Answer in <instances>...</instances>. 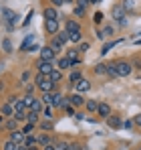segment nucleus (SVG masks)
<instances>
[{
  "instance_id": "obj_53",
  "label": "nucleus",
  "mask_w": 141,
  "mask_h": 150,
  "mask_svg": "<svg viewBox=\"0 0 141 150\" xmlns=\"http://www.w3.org/2000/svg\"><path fill=\"white\" fill-rule=\"evenodd\" d=\"M16 150H28V148H26L24 144H18V146H16Z\"/></svg>"
},
{
  "instance_id": "obj_5",
  "label": "nucleus",
  "mask_w": 141,
  "mask_h": 150,
  "mask_svg": "<svg viewBox=\"0 0 141 150\" xmlns=\"http://www.w3.org/2000/svg\"><path fill=\"white\" fill-rule=\"evenodd\" d=\"M2 14H4V18L8 21V28H12V26L18 23V14H16V12H12L10 8H4V10H2Z\"/></svg>"
},
{
  "instance_id": "obj_20",
  "label": "nucleus",
  "mask_w": 141,
  "mask_h": 150,
  "mask_svg": "<svg viewBox=\"0 0 141 150\" xmlns=\"http://www.w3.org/2000/svg\"><path fill=\"white\" fill-rule=\"evenodd\" d=\"M48 47L54 51V53H59V51L63 49V43H61V41H59L57 37H52V41H50V45H48Z\"/></svg>"
},
{
  "instance_id": "obj_33",
  "label": "nucleus",
  "mask_w": 141,
  "mask_h": 150,
  "mask_svg": "<svg viewBox=\"0 0 141 150\" xmlns=\"http://www.w3.org/2000/svg\"><path fill=\"white\" fill-rule=\"evenodd\" d=\"M69 35H70V41H73V43H81V41H83L81 30H77V33H69Z\"/></svg>"
},
{
  "instance_id": "obj_36",
  "label": "nucleus",
  "mask_w": 141,
  "mask_h": 150,
  "mask_svg": "<svg viewBox=\"0 0 141 150\" xmlns=\"http://www.w3.org/2000/svg\"><path fill=\"white\" fill-rule=\"evenodd\" d=\"M22 101H24V105H26V108L30 110V105L34 103V98H32V96H24V98H22Z\"/></svg>"
},
{
  "instance_id": "obj_17",
  "label": "nucleus",
  "mask_w": 141,
  "mask_h": 150,
  "mask_svg": "<svg viewBox=\"0 0 141 150\" xmlns=\"http://www.w3.org/2000/svg\"><path fill=\"white\" fill-rule=\"evenodd\" d=\"M61 103H63V96H61V93H57V91H52V100H50V108L59 110V108H61Z\"/></svg>"
},
{
  "instance_id": "obj_48",
  "label": "nucleus",
  "mask_w": 141,
  "mask_h": 150,
  "mask_svg": "<svg viewBox=\"0 0 141 150\" xmlns=\"http://www.w3.org/2000/svg\"><path fill=\"white\" fill-rule=\"evenodd\" d=\"M65 112H67V114H69V116H75V108H73V105H69V108H67V110H65Z\"/></svg>"
},
{
  "instance_id": "obj_25",
  "label": "nucleus",
  "mask_w": 141,
  "mask_h": 150,
  "mask_svg": "<svg viewBox=\"0 0 141 150\" xmlns=\"http://www.w3.org/2000/svg\"><path fill=\"white\" fill-rule=\"evenodd\" d=\"M85 105H87V112H97L99 101H97V100H87V101H85Z\"/></svg>"
},
{
  "instance_id": "obj_22",
  "label": "nucleus",
  "mask_w": 141,
  "mask_h": 150,
  "mask_svg": "<svg viewBox=\"0 0 141 150\" xmlns=\"http://www.w3.org/2000/svg\"><path fill=\"white\" fill-rule=\"evenodd\" d=\"M73 65H70V59L69 57H63V59H59V69L63 71V69H70Z\"/></svg>"
},
{
  "instance_id": "obj_49",
  "label": "nucleus",
  "mask_w": 141,
  "mask_h": 150,
  "mask_svg": "<svg viewBox=\"0 0 141 150\" xmlns=\"http://www.w3.org/2000/svg\"><path fill=\"white\" fill-rule=\"evenodd\" d=\"M50 2H52L54 6H63V4H65V0H50Z\"/></svg>"
},
{
  "instance_id": "obj_42",
  "label": "nucleus",
  "mask_w": 141,
  "mask_h": 150,
  "mask_svg": "<svg viewBox=\"0 0 141 150\" xmlns=\"http://www.w3.org/2000/svg\"><path fill=\"white\" fill-rule=\"evenodd\" d=\"M14 120L16 122H22V120H26V114L24 112H14Z\"/></svg>"
},
{
  "instance_id": "obj_28",
  "label": "nucleus",
  "mask_w": 141,
  "mask_h": 150,
  "mask_svg": "<svg viewBox=\"0 0 141 150\" xmlns=\"http://www.w3.org/2000/svg\"><path fill=\"white\" fill-rule=\"evenodd\" d=\"M95 73L97 75H107V65H105V63H97V65H95Z\"/></svg>"
},
{
  "instance_id": "obj_6",
  "label": "nucleus",
  "mask_w": 141,
  "mask_h": 150,
  "mask_svg": "<svg viewBox=\"0 0 141 150\" xmlns=\"http://www.w3.org/2000/svg\"><path fill=\"white\" fill-rule=\"evenodd\" d=\"M54 57H57V53L50 49L48 45L40 49V61H50V63H54Z\"/></svg>"
},
{
  "instance_id": "obj_37",
  "label": "nucleus",
  "mask_w": 141,
  "mask_h": 150,
  "mask_svg": "<svg viewBox=\"0 0 141 150\" xmlns=\"http://www.w3.org/2000/svg\"><path fill=\"white\" fill-rule=\"evenodd\" d=\"M67 57H69L70 61H73V59H79V49H70V51H67Z\"/></svg>"
},
{
  "instance_id": "obj_2",
  "label": "nucleus",
  "mask_w": 141,
  "mask_h": 150,
  "mask_svg": "<svg viewBox=\"0 0 141 150\" xmlns=\"http://www.w3.org/2000/svg\"><path fill=\"white\" fill-rule=\"evenodd\" d=\"M133 71V65L127 61H117V77H127Z\"/></svg>"
},
{
  "instance_id": "obj_47",
  "label": "nucleus",
  "mask_w": 141,
  "mask_h": 150,
  "mask_svg": "<svg viewBox=\"0 0 141 150\" xmlns=\"http://www.w3.org/2000/svg\"><path fill=\"white\" fill-rule=\"evenodd\" d=\"M45 116H47L48 120H52V108H47L45 110Z\"/></svg>"
},
{
  "instance_id": "obj_35",
  "label": "nucleus",
  "mask_w": 141,
  "mask_h": 150,
  "mask_svg": "<svg viewBox=\"0 0 141 150\" xmlns=\"http://www.w3.org/2000/svg\"><path fill=\"white\" fill-rule=\"evenodd\" d=\"M16 124H18V122H16L14 118H12V120H6V130H10V132H14V130H16Z\"/></svg>"
},
{
  "instance_id": "obj_24",
  "label": "nucleus",
  "mask_w": 141,
  "mask_h": 150,
  "mask_svg": "<svg viewBox=\"0 0 141 150\" xmlns=\"http://www.w3.org/2000/svg\"><path fill=\"white\" fill-rule=\"evenodd\" d=\"M38 128H40V130H47V132H50V130L54 128V124H52V120H43V122H38Z\"/></svg>"
},
{
  "instance_id": "obj_32",
  "label": "nucleus",
  "mask_w": 141,
  "mask_h": 150,
  "mask_svg": "<svg viewBox=\"0 0 141 150\" xmlns=\"http://www.w3.org/2000/svg\"><path fill=\"white\" fill-rule=\"evenodd\" d=\"M52 146H54V150H69V142H63V140H59V142H54Z\"/></svg>"
},
{
  "instance_id": "obj_16",
  "label": "nucleus",
  "mask_w": 141,
  "mask_h": 150,
  "mask_svg": "<svg viewBox=\"0 0 141 150\" xmlns=\"http://www.w3.org/2000/svg\"><path fill=\"white\" fill-rule=\"evenodd\" d=\"M0 116H2V118H10V116H14V108H12L10 103H4V105L0 108Z\"/></svg>"
},
{
  "instance_id": "obj_27",
  "label": "nucleus",
  "mask_w": 141,
  "mask_h": 150,
  "mask_svg": "<svg viewBox=\"0 0 141 150\" xmlns=\"http://www.w3.org/2000/svg\"><path fill=\"white\" fill-rule=\"evenodd\" d=\"M119 43H121V39H119V41H111V43H107V45H103V49H101V55H105V53H109V51L113 49L115 45H119Z\"/></svg>"
},
{
  "instance_id": "obj_23",
  "label": "nucleus",
  "mask_w": 141,
  "mask_h": 150,
  "mask_svg": "<svg viewBox=\"0 0 141 150\" xmlns=\"http://www.w3.org/2000/svg\"><path fill=\"white\" fill-rule=\"evenodd\" d=\"M48 77H50V81H52V83H59V81L63 79V71H61V69H54Z\"/></svg>"
},
{
  "instance_id": "obj_30",
  "label": "nucleus",
  "mask_w": 141,
  "mask_h": 150,
  "mask_svg": "<svg viewBox=\"0 0 141 150\" xmlns=\"http://www.w3.org/2000/svg\"><path fill=\"white\" fill-rule=\"evenodd\" d=\"M30 112H36V114H40V112H43V101H40V100H34V103L30 105Z\"/></svg>"
},
{
  "instance_id": "obj_9",
  "label": "nucleus",
  "mask_w": 141,
  "mask_h": 150,
  "mask_svg": "<svg viewBox=\"0 0 141 150\" xmlns=\"http://www.w3.org/2000/svg\"><path fill=\"white\" fill-rule=\"evenodd\" d=\"M97 114H99L101 118H109V116H111V105H109L107 101H101L99 108H97Z\"/></svg>"
},
{
  "instance_id": "obj_40",
  "label": "nucleus",
  "mask_w": 141,
  "mask_h": 150,
  "mask_svg": "<svg viewBox=\"0 0 141 150\" xmlns=\"http://www.w3.org/2000/svg\"><path fill=\"white\" fill-rule=\"evenodd\" d=\"M16 146H18V144H14L12 140H6V142H4V150H16Z\"/></svg>"
},
{
  "instance_id": "obj_38",
  "label": "nucleus",
  "mask_w": 141,
  "mask_h": 150,
  "mask_svg": "<svg viewBox=\"0 0 141 150\" xmlns=\"http://www.w3.org/2000/svg\"><path fill=\"white\" fill-rule=\"evenodd\" d=\"M93 21L97 23V25H101V23H103V12H101V10H97V12L93 14Z\"/></svg>"
},
{
  "instance_id": "obj_11",
  "label": "nucleus",
  "mask_w": 141,
  "mask_h": 150,
  "mask_svg": "<svg viewBox=\"0 0 141 150\" xmlns=\"http://www.w3.org/2000/svg\"><path fill=\"white\" fill-rule=\"evenodd\" d=\"M45 28H47L48 35L57 37V33H59V21H45Z\"/></svg>"
},
{
  "instance_id": "obj_51",
  "label": "nucleus",
  "mask_w": 141,
  "mask_h": 150,
  "mask_svg": "<svg viewBox=\"0 0 141 150\" xmlns=\"http://www.w3.org/2000/svg\"><path fill=\"white\" fill-rule=\"evenodd\" d=\"M123 126H125V128H131V126H133V120H127V122H123Z\"/></svg>"
},
{
  "instance_id": "obj_44",
  "label": "nucleus",
  "mask_w": 141,
  "mask_h": 150,
  "mask_svg": "<svg viewBox=\"0 0 141 150\" xmlns=\"http://www.w3.org/2000/svg\"><path fill=\"white\" fill-rule=\"evenodd\" d=\"M34 126H36V124H26V126H24V128H22V134H30Z\"/></svg>"
},
{
  "instance_id": "obj_39",
  "label": "nucleus",
  "mask_w": 141,
  "mask_h": 150,
  "mask_svg": "<svg viewBox=\"0 0 141 150\" xmlns=\"http://www.w3.org/2000/svg\"><path fill=\"white\" fill-rule=\"evenodd\" d=\"M2 49L6 51V53H10V51H12V43H10L8 39H4V41H2Z\"/></svg>"
},
{
  "instance_id": "obj_18",
  "label": "nucleus",
  "mask_w": 141,
  "mask_h": 150,
  "mask_svg": "<svg viewBox=\"0 0 141 150\" xmlns=\"http://www.w3.org/2000/svg\"><path fill=\"white\" fill-rule=\"evenodd\" d=\"M36 138H38V144H40V146H48V144H52V138L47 136V134H36Z\"/></svg>"
},
{
  "instance_id": "obj_41",
  "label": "nucleus",
  "mask_w": 141,
  "mask_h": 150,
  "mask_svg": "<svg viewBox=\"0 0 141 150\" xmlns=\"http://www.w3.org/2000/svg\"><path fill=\"white\" fill-rule=\"evenodd\" d=\"M101 33H103V39H107V37H111V35H113V26H105Z\"/></svg>"
},
{
  "instance_id": "obj_31",
  "label": "nucleus",
  "mask_w": 141,
  "mask_h": 150,
  "mask_svg": "<svg viewBox=\"0 0 141 150\" xmlns=\"http://www.w3.org/2000/svg\"><path fill=\"white\" fill-rule=\"evenodd\" d=\"M12 108H14V112H26V105H24V101H22V100H16Z\"/></svg>"
},
{
  "instance_id": "obj_43",
  "label": "nucleus",
  "mask_w": 141,
  "mask_h": 150,
  "mask_svg": "<svg viewBox=\"0 0 141 150\" xmlns=\"http://www.w3.org/2000/svg\"><path fill=\"white\" fill-rule=\"evenodd\" d=\"M75 14H77L79 18H83V16H85V8H81V6H75Z\"/></svg>"
},
{
  "instance_id": "obj_29",
  "label": "nucleus",
  "mask_w": 141,
  "mask_h": 150,
  "mask_svg": "<svg viewBox=\"0 0 141 150\" xmlns=\"http://www.w3.org/2000/svg\"><path fill=\"white\" fill-rule=\"evenodd\" d=\"M38 116H40V114H36V112H30V114L26 116L28 124H38V122H40V120H38Z\"/></svg>"
},
{
  "instance_id": "obj_34",
  "label": "nucleus",
  "mask_w": 141,
  "mask_h": 150,
  "mask_svg": "<svg viewBox=\"0 0 141 150\" xmlns=\"http://www.w3.org/2000/svg\"><path fill=\"white\" fill-rule=\"evenodd\" d=\"M32 41H34V35H28V37L24 39V43H22V47H20V49H22V51H26L28 47H30V43H32Z\"/></svg>"
},
{
  "instance_id": "obj_55",
  "label": "nucleus",
  "mask_w": 141,
  "mask_h": 150,
  "mask_svg": "<svg viewBox=\"0 0 141 150\" xmlns=\"http://www.w3.org/2000/svg\"><path fill=\"white\" fill-rule=\"evenodd\" d=\"M97 2H99V0H89V4H97Z\"/></svg>"
},
{
  "instance_id": "obj_46",
  "label": "nucleus",
  "mask_w": 141,
  "mask_h": 150,
  "mask_svg": "<svg viewBox=\"0 0 141 150\" xmlns=\"http://www.w3.org/2000/svg\"><path fill=\"white\" fill-rule=\"evenodd\" d=\"M91 49V45H89V43H81V47H79V53H81V51H89Z\"/></svg>"
},
{
  "instance_id": "obj_21",
  "label": "nucleus",
  "mask_w": 141,
  "mask_h": 150,
  "mask_svg": "<svg viewBox=\"0 0 141 150\" xmlns=\"http://www.w3.org/2000/svg\"><path fill=\"white\" fill-rule=\"evenodd\" d=\"M65 30H69V33H77V30H81V26L77 21H67V28Z\"/></svg>"
},
{
  "instance_id": "obj_7",
  "label": "nucleus",
  "mask_w": 141,
  "mask_h": 150,
  "mask_svg": "<svg viewBox=\"0 0 141 150\" xmlns=\"http://www.w3.org/2000/svg\"><path fill=\"white\" fill-rule=\"evenodd\" d=\"M105 120H107V126H109V128H113V130H119V128L123 126V120H121L119 116H115V114H111V116H109V118H105Z\"/></svg>"
},
{
  "instance_id": "obj_45",
  "label": "nucleus",
  "mask_w": 141,
  "mask_h": 150,
  "mask_svg": "<svg viewBox=\"0 0 141 150\" xmlns=\"http://www.w3.org/2000/svg\"><path fill=\"white\" fill-rule=\"evenodd\" d=\"M77 6H81V8H85V10H87V6H89V0H77Z\"/></svg>"
},
{
  "instance_id": "obj_14",
  "label": "nucleus",
  "mask_w": 141,
  "mask_h": 150,
  "mask_svg": "<svg viewBox=\"0 0 141 150\" xmlns=\"http://www.w3.org/2000/svg\"><path fill=\"white\" fill-rule=\"evenodd\" d=\"M69 100H70V105H73V108H83V105H85V100H83V96H81V93L70 96Z\"/></svg>"
},
{
  "instance_id": "obj_54",
  "label": "nucleus",
  "mask_w": 141,
  "mask_h": 150,
  "mask_svg": "<svg viewBox=\"0 0 141 150\" xmlns=\"http://www.w3.org/2000/svg\"><path fill=\"white\" fill-rule=\"evenodd\" d=\"M28 150H38V146H26Z\"/></svg>"
},
{
  "instance_id": "obj_52",
  "label": "nucleus",
  "mask_w": 141,
  "mask_h": 150,
  "mask_svg": "<svg viewBox=\"0 0 141 150\" xmlns=\"http://www.w3.org/2000/svg\"><path fill=\"white\" fill-rule=\"evenodd\" d=\"M43 150H54V146H52V144H48V146H43Z\"/></svg>"
},
{
  "instance_id": "obj_19",
  "label": "nucleus",
  "mask_w": 141,
  "mask_h": 150,
  "mask_svg": "<svg viewBox=\"0 0 141 150\" xmlns=\"http://www.w3.org/2000/svg\"><path fill=\"white\" fill-rule=\"evenodd\" d=\"M57 39L65 45V43H69L70 41V35H69V30H61V33H57Z\"/></svg>"
},
{
  "instance_id": "obj_57",
  "label": "nucleus",
  "mask_w": 141,
  "mask_h": 150,
  "mask_svg": "<svg viewBox=\"0 0 141 150\" xmlns=\"http://www.w3.org/2000/svg\"><path fill=\"white\" fill-rule=\"evenodd\" d=\"M0 122H2V116H0Z\"/></svg>"
},
{
  "instance_id": "obj_58",
  "label": "nucleus",
  "mask_w": 141,
  "mask_h": 150,
  "mask_svg": "<svg viewBox=\"0 0 141 150\" xmlns=\"http://www.w3.org/2000/svg\"><path fill=\"white\" fill-rule=\"evenodd\" d=\"M137 150H141V146H139V148H137Z\"/></svg>"
},
{
  "instance_id": "obj_12",
  "label": "nucleus",
  "mask_w": 141,
  "mask_h": 150,
  "mask_svg": "<svg viewBox=\"0 0 141 150\" xmlns=\"http://www.w3.org/2000/svg\"><path fill=\"white\" fill-rule=\"evenodd\" d=\"M45 21H59V14H57V8L54 6H48V8H45Z\"/></svg>"
},
{
  "instance_id": "obj_26",
  "label": "nucleus",
  "mask_w": 141,
  "mask_h": 150,
  "mask_svg": "<svg viewBox=\"0 0 141 150\" xmlns=\"http://www.w3.org/2000/svg\"><path fill=\"white\" fill-rule=\"evenodd\" d=\"M36 144H38V138H36V136H30V134H26L24 146H36Z\"/></svg>"
},
{
  "instance_id": "obj_50",
  "label": "nucleus",
  "mask_w": 141,
  "mask_h": 150,
  "mask_svg": "<svg viewBox=\"0 0 141 150\" xmlns=\"http://www.w3.org/2000/svg\"><path fill=\"white\" fill-rule=\"evenodd\" d=\"M133 122H135L137 126H141V114H139V116H135V118H133Z\"/></svg>"
},
{
  "instance_id": "obj_3",
  "label": "nucleus",
  "mask_w": 141,
  "mask_h": 150,
  "mask_svg": "<svg viewBox=\"0 0 141 150\" xmlns=\"http://www.w3.org/2000/svg\"><path fill=\"white\" fill-rule=\"evenodd\" d=\"M36 69H38V75H50L54 71V63H50V61H38V65H36Z\"/></svg>"
},
{
  "instance_id": "obj_13",
  "label": "nucleus",
  "mask_w": 141,
  "mask_h": 150,
  "mask_svg": "<svg viewBox=\"0 0 141 150\" xmlns=\"http://www.w3.org/2000/svg\"><path fill=\"white\" fill-rule=\"evenodd\" d=\"M121 8L125 10V14L135 12V0H123V2H121Z\"/></svg>"
},
{
  "instance_id": "obj_56",
  "label": "nucleus",
  "mask_w": 141,
  "mask_h": 150,
  "mask_svg": "<svg viewBox=\"0 0 141 150\" xmlns=\"http://www.w3.org/2000/svg\"><path fill=\"white\" fill-rule=\"evenodd\" d=\"M135 45H141V39H137V41H135Z\"/></svg>"
},
{
  "instance_id": "obj_15",
  "label": "nucleus",
  "mask_w": 141,
  "mask_h": 150,
  "mask_svg": "<svg viewBox=\"0 0 141 150\" xmlns=\"http://www.w3.org/2000/svg\"><path fill=\"white\" fill-rule=\"evenodd\" d=\"M81 79H83L81 71H79V69H73V71H70V75H69V87H73V85H75L77 81H81Z\"/></svg>"
},
{
  "instance_id": "obj_4",
  "label": "nucleus",
  "mask_w": 141,
  "mask_h": 150,
  "mask_svg": "<svg viewBox=\"0 0 141 150\" xmlns=\"http://www.w3.org/2000/svg\"><path fill=\"white\" fill-rule=\"evenodd\" d=\"M111 14H113V18H115V21H117V23H119L121 26H125V25H127V18H125V10L121 8V4L113 6V12H111Z\"/></svg>"
},
{
  "instance_id": "obj_1",
  "label": "nucleus",
  "mask_w": 141,
  "mask_h": 150,
  "mask_svg": "<svg viewBox=\"0 0 141 150\" xmlns=\"http://www.w3.org/2000/svg\"><path fill=\"white\" fill-rule=\"evenodd\" d=\"M34 85H36L43 93H50V91H54V83L50 81V77H47V75H38V73H36V77H34Z\"/></svg>"
},
{
  "instance_id": "obj_10",
  "label": "nucleus",
  "mask_w": 141,
  "mask_h": 150,
  "mask_svg": "<svg viewBox=\"0 0 141 150\" xmlns=\"http://www.w3.org/2000/svg\"><path fill=\"white\" fill-rule=\"evenodd\" d=\"M10 140H12L14 144H24L26 134H22V130H14V132H10Z\"/></svg>"
},
{
  "instance_id": "obj_8",
  "label": "nucleus",
  "mask_w": 141,
  "mask_h": 150,
  "mask_svg": "<svg viewBox=\"0 0 141 150\" xmlns=\"http://www.w3.org/2000/svg\"><path fill=\"white\" fill-rule=\"evenodd\" d=\"M73 87L77 89V93H83V91H89V89H91V81H89V79H81V81H77Z\"/></svg>"
}]
</instances>
